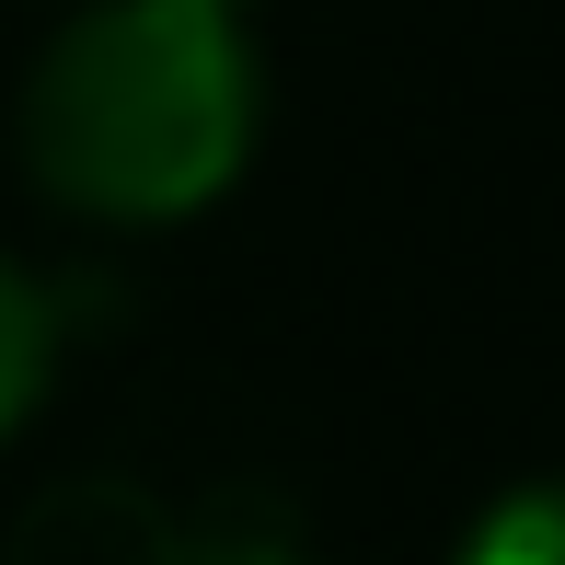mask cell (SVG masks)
<instances>
[{"instance_id": "cell-1", "label": "cell", "mask_w": 565, "mask_h": 565, "mask_svg": "<svg viewBox=\"0 0 565 565\" xmlns=\"http://www.w3.org/2000/svg\"><path fill=\"white\" fill-rule=\"evenodd\" d=\"M266 150V46L231 0H70L12 93L23 185L82 231H185Z\"/></svg>"}, {"instance_id": "cell-2", "label": "cell", "mask_w": 565, "mask_h": 565, "mask_svg": "<svg viewBox=\"0 0 565 565\" xmlns=\"http://www.w3.org/2000/svg\"><path fill=\"white\" fill-rule=\"evenodd\" d=\"M12 565H185L173 554V520L127 484H58V497L23 520Z\"/></svg>"}, {"instance_id": "cell-3", "label": "cell", "mask_w": 565, "mask_h": 565, "mask_svg": "<svg viewBox=\"0 0 565 565\" xmlns=\"http://www.w3.org/2000/svg\"><path fill=\"white\" fill-rule=\"evenodd\" d=\"M58 370H70V289L35 266V254L0 243V450L46 416Z\"/></svg>"}, {"instance_id": "cell-4", "label": "cell", "mask_w": 565, "mask_h": 565, "mask_svg": "<svg viewBox=\"0 0 565 565\" xmlns=\"http://www.w3.org/2000/svg\"><path fill=\"white\" fill-rule=\"evenodd\" d=\"M450 565H565V473L484 497V508H473V531L450 543Z\"/></svg>"}, {"instance_id": "cell-5", "label": "cell", "mask_w": 565, "mask_h": 565, "mask_svg": "<svg viewBox=\"0 0 565 565\" xmlns=\"http://www.w3.org/2000/svg\"><path fill=\"white\" fill-rule=\"evenodd\" d=\"M231 12H254V0H231Z\"/></svg>"}]
</instances>
